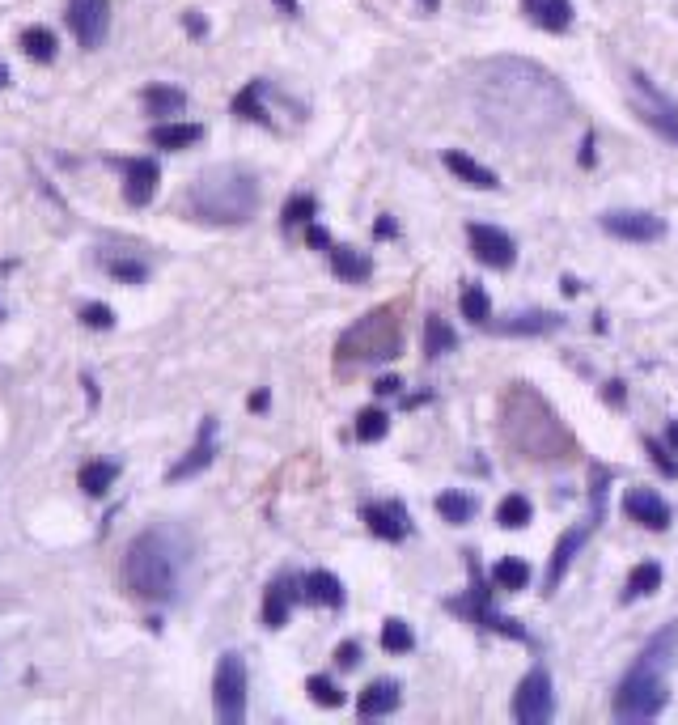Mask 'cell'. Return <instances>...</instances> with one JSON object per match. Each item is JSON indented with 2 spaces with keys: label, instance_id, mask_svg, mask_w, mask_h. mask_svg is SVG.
I'll return each instance as SVG.
<instances>
[{
  "label": "cell",
  "instance_id": "1",
  "mask_svg": "<svg viewBox=\"0 0 678 725\" xmlns=\"http://www.w3.org/2000/svg\"><path fill=\"white\" fill-rule=\"evenodd\" d=\"M475 111L505 140H543L568 119V94L530 60H492L475 77Z\"/></svg>",
  "mask_w": 678,
  "mask_h": 725
},
{
  "label": "cell",
  "instance_id": "2",
  "mask_svg": "<svg viewBox=\"0 0 678 725\" xmlns=\"http://www.w3.org/2000/svg\"><path fill=\"white\" fill-rule=\"evenodd\" d=\"M501 437L530 463H568L577 454V441L556 408L526 382H513L501 399Z\"/></svg>",
  "mask_w": 678,
  "mask_h": 725
},
{
  "label": "cell",
  "instance_id": "3",
  "mask_svg": "<svg viewBox=\"0 0 678 725\" xmlns=\"http://www.w3.org/2000/svg\"><path fill=\"white\" fill-rule=\"evenodd\" d=\"M191 547L183 539V530L174 526H149L128 543L123 556V581L136 598L145 603H170L183 586V569H187Z\"/></svg>",
  "mask_w": 678,
  "mask_h": 725
},
{
  "label": "cell",
  "instance_id": "4",
  "mask_svg": "<svg viewBox=\"0 0 678 725\" xmlns=\"http://www.w3.org/2000/svg\"><path fill=\"white\" fill-rule=\"evenodd\" d=\"M259 179L242 166H212L187 191V208L204 225H246L259 212Z\"/></svg>",
  "mask_w": 678,
  "mask_h": 725
},
{
  "label": "cell",
  "instance_id": "5",
  "mask_svg": "<svg viewBox=\"0 0 678 725\" xmlns=\"http://www.w3.org/2000/svg\"><path fill=\"white\" fill-rule=\"evenodd\" d=\"M403 352V318L399 306H378L369 310L361 323H352L335 344V361L339 365H378V361H395Z\"/></svg>",
  "mask_w": 678,
  "mask_h": 725
},
{
  "label": "cell",
  "instance_id": "6",
  "mask_svg": "<svg viewBox=\"0 0 678 725\" xmlns=\"http://www.w3.org/2000/svg\"><path fill=\"white\" fill-rule=\"evenodd\" d=\"M666 700H670L666 675L645 666V662H636L628 675H623V683L615 687V717L619 721H653L666 709Z\"/></svg>",
  "mask_w": 678,
  "mask_h": 725
},
{
  "label": "cell",
  "instance_id": "7",
  "mask_svg": "<svg viewBox=\"0 0 678 725\" xmlns=\"http://www.w3.org/2000/svg\"><path fill=\"white\" fill-rule=\"evenodd\" d=\"M212 709L221 725L246 721V662L238 653H221L217 675H212Z\"/></svg>",
  "mask_w": 678,
  "mask_h": 725
},
{
  "label": "cell",
  "instance_id": "8",
  "mask_svg": "<svg viewBox=\"0 0 678 725\" xmlns=\"http://www.w3.org/2000/svg\"><path fill=\"white\" fill-rule=\"evenodd\" d=\"M628 98H632V111L645 119L657 136H666L670 145H678V102L674 98H666L645 73L628 77Z\"/></svg>",
  "mask_w": 678,
  "mask_h": 725
},
{
  "label": "cell",
  "instance_id": "9",
  "mask_svg": "<svg viewBox=\"0 0 678 725\" xmlns=\"http://www.w3.org/2000/svg\"><path fill=\"white\" fill-rule=\"evenodd\" d=\"M556 713V692H551V675L543 666H534L530 675L517 683V696H513V717L522 725H543Z\"/></svg>",
  "mask_w": 678,
  "mask_h": 725
},
{
  "label": "cell",
  "instance_id": "10",
  "mask_svg": "<svg viewBox=\"0 0 678 725\" xmlns=\"http://www.w3.org/2000/svg\"><path fill=\"white\" fill-rule=\"evenodd\" d=\"M450 611H458V615H467V620H475L479 628H492V632H505V636H513V641H530L526 636V628L517 624V620H509V615H501V611H492L488 607V590L479 586H471V594H462V598H450V603H445Z\"/></svg>",
  "mask_w": 678,
  "mask_h": 725
},
{
  "label": "cell",
  "instance_id": "11",
  "mask_svg": "<svg viewBox=\"0 0 678 725\" xmlns=\"http://www.w3.org/2000/svg\"><path fill=\"white\" fill-rule=\"evenodd\" d=\"M64 17H68V30L77 34V43L85 51L102 47L106 30H111V5H106V0H68Z\"/></svg>",
  "mask_w": 678,
  "mask_h": 725
},
{
  "label": "cell",
  "instance_id": "12",
  "mask_svg": "<svg viewBox=\"0 0 678 725\" xmlns=\"http://www.w3.org/2000/svg\"><path fill=\"white\" fill-rule=\"evenodd\" d=\"M467 238H471V255L484 263V268H501V272L513 268L517 242L505 234V229H496V225H471Z\"/></svg>",
  "mask_w": 678,
  "mask_h": 725
},
{
  "label": "cell",
  "instance_id": "13",
  "mask_svg": "<svg viewBox=\"0 0 678 725\" xmlns=\"http://www.w3.org/2000/svg\"><path fill=\"white\" fill-rule=\"evenodd\" d=\"M602 229L623 242H657L666 234V221L653 217V212H606Z\"/></svg>",
  "mask_w": 678,
  "mask_h": 725
},
{
  "label": "cell",
  "instance_id": "14",
  "mask_svg": "<svg viewBox=\"0 0 678 725\" xmlns=\"http://www.w3.org/2000/svg\"><path fill=\"white\" fill-rule=\"evenodd\" d=\"M212 458H217V420L212 416H204V424H200V437H195V446L178 458V463L170 467V475L166 480L170 484H183V480H191V475H200Z\"/></svg>",
  "mask_w": 678,
  "mask_h": 725
},
{
  "label": "cell",
  "instance_id": "15",
  "mask_svg": "<svg viewBox=\"0 0 678 725\" xmlns=\"http://www.w3.org/2000/svg\"><path fill=\"white\" fill-rule=\"evenodd\" d=\"M157 183H162V170H157L153 157H132V162H123V200L132 208H145L157 196Z\"/></svg>",
  "mask_w": 678,
  "mask_h": 725
},
{
  "label": "cell",
  "instance_id": "16",
  "mask_svg": "<svg viewBox=\"0 0 678 725\" xmlns=\"http://www.w3.org/2000/svg\"><path fill=\"white\" fill-rule=\"evenodd\" d=\"M361 518L369 522V530L378 539H390V543H399L407 539V530H412V518H407V509L399 501H369L361 509Z\"/></svg>",
  "mask_w": 678,
  "mask_h": 725
},
{
  "label": "cell",
  "instance_id": "17",
  "mask_svg": "<svg viewBox=\"0 0 678 725\" xmlns=\"http://www.w3.org/2000/svg\"><path fill=\"white\" fill-rule=\"evenodd\" d=\"M623 514H628L632 522H640V526H649V530H666L670 526V505L657 497L653 488H632L628 497H623Z\"/></svg>",
  "mask_w": 678,
  "mask_h": 725
},
{
  "label": "cell",
  "instance_id": "18",
  "mask_svg": "<svg viewBox=\"0 0 678 725\" xmlns=\"http://www.w3.org/2000/svg\"><path fill=\"white\" fill-rule=\"evenodd\" d=\"M301 598V581L297 577H276L272 586H267L263 594V624L267 628H284V620H289V607Z\"/></svg>",
  "mask_w": 678,
  "mask_h": 725
},
{
  "label": "cell",
  "instance_id": "19",
  "mask_svg": "<svg viewBox=\"0 0 678 725\" xmlns=\"http://www.w3.org/2000/svg\"><path fill=\"white\" fill-rule=\"evenodd\" d=\"M590 530H594V522L573 526V530H568V535L556 543V552H551V564H547V594L560 586V577L568 573V564H573V556L581 552L585 543H590Z\"/></svg>",
  "mask_w": 678,
  "mask_h": 725
},
{
  "label": "cell",
  "instance_id": "20",
  "mask_svg": "<svg viewBox=\"0 0 678 725\" xmlns=\"http://www.w3.org/2000/svg\"><path fill=\"white\" fill-rule=\"evenodd\" d=\"M522 13L539 30H551V34H564L573 26V0H522Z\"/></svg>",
  "mask_w": 678,
  "mask_h": 725
},
{
  "label": "cell",
  "instance_id": "21",
  "mask_svg": "<svg viewBox=\"0 0 678 725\" xmlns=\"http://www.w3.org/2000/svg\"><path fill=\"white\" fill-rule=\"evenodd\" d=\"M204 140V128L200 123H174V119H166V123H157V128L149 132V145H157V149H191V145H200Z\"/></svg>",
  "mask_w": 678,
  "mask_h": 725
},
{
  "label": "cell",
  "instance_id": "22",
  "mask_svg": "<svg viewBox=\"0 0 678 725\" xmlns=\"http://www.w3.org/2000/svg\"><path fill=\"white\" fill-rule=\"evenodd\" d=\"M301 598H310L318 607H344V586H339V577L318 569V573H306L301 577Z\"/></svg>",
  "mask_w": 678,
  "mask_h": 725
},
{
  "label": "cell",
  "instance_id": "23",
  "mask_svg": "<svg viewBox=\"0 0 678 725\" xmlns=\"http://www.w3.org/2000/svg\"><path fill=\"white\" fill-rule=\"evenodd\" d=\"M445 170L450 174H458L462 183H471V187H479V191H492V187H501V179L488 170V166H479L475 157H467V153H458V149H450L445 153Z\"/></svg>",
  "mask_w": 678,
  "mask_h": 725
},
{
  "label": "cell",
  "instance_id": "24",
  "mask_svg": "<svg viewBox=\"0 0 678 725\" xmlns=\"http://www.w3.org/2000/svg\"><path fill=\"white\" fill-rule=\"evenodd\" d=\"M327 255H331V272H335L339 280H348V285H361V280H369V276H373L369 255L352 251V246H331Z\"/></svg>",
  "mask_w": 678,
  "mask_h": 725
},
{
  "label": "cell",
  "instance_id": "25",
  "mask_svg": "<svg viewBox=\"0 0 678 725\" xmlns=\"http://www.w3.org/2000/svg\"><path fill=\"white\" fill-rule=\"evenodd\" d=\"M140 102H145L149 115H162V119H174V115L187 111V94L178 90V85H149V90L140 94Z\"/></svg>",
  "mask_w": 678,
  "mask_h": 725
},
{
  "label": "cell",
  "instance_id": "26",
  "mask_svg": "<svg viewBox=\"0 0 678 725\" xmlns=\"http://www.w3.org/2000/svg\"><path fill=\"white\" fill-rule=\"evenodd\" d=\"M361 717H382V713H395L399 709V683H390V679H378V683H369L365 692H361Z\"/></svg>",
  "mask_w": 678,
  "mask_h": 725
},
{
  "label": "cell",
  "instance_id": "27",
  "mask_svg": "<svg viewBox=\"0 0 678 725\" xmlns=\"http://www.w3.org/2000/svg\"><path fill=\"white\" fill-rule=\"evenodd\" d=\"M674 658H678V628H662L645 645V653H640L636 662H645V666H653V670H662V675H666V670L674 666Z\"/></svg>",
  "mask_w": 678,
  "mask_h": 725
},
{
  "label": "cell",
  "instance_id": "28",
  "mask_svg": "<svg viewBox=\"0 0 678 725\" xmlns=\"http://www.w3.org/2000/svg\"><path fill=\"white\" fill-rule=\"evenodd\" d=\"M556 327H560V318L547 314V310L513 314V318H505V323H496V331H505V335H543V331H556Z\"/></svg>",
  "mask_w": 678,
  "mask_h": 725
},
{
  "label": "cell",
  "instance_id": "29",
  "mask_svg": "<svg viewBox=\"0 0 678 725\" xmlns=\"http://www.w3.org/2000/svg\"><path fill=\"white\" fill-rule=\"evenodd\" d=\"M454 344H458L454 327L441 314H428L424 318V357H445V352H454Z\"/></svg>",
  "mask_w": 678,
  "mask_h": 725
},
{
  "label": "cell",
  "instance_id": "30",
  "mask_svg": "<svg viewBox=\"0 0 678 725\" xmlns=\"http://www.w3.org/2000/svg\"><path fill=\"white\" fill-rule=\"evenodd\" d=\"M119 480V463H85L81 467V475H77V484H81V492L85 497H102V492H111V484Z\"/></svg>",
  "mask_w": 678,
  "mask_h": 725
},
{
  "label": "cell",
  "instance_id": "31",
  "mask_svg": "<svg viewBox=\"0 0 678 725\" xmlns=\"http://www.w3.org/2000/svg\"><path fill=\"white\" fill-rule=\"evenodd\" d=\"M657 586H662V564H636V569L628 573V586H623V603H632V598H649L657 594Z\"/></svg>",
  "mask_w": 678,
  "mask_h": 725
},
{
  "label": "cell",
  "instance_id": "32",
  "mask_svg": "<svg viewBox=\"0 0 678 725\" xmlns=\"http://www.w3.org/2000/svg\"><path fill=\"white\" fill-rule=\"evenodd\" d=\"M458 306H462V318L475 327H488V318H492V297L479 289V285H462L458 293Z\"/></svg>",
  "mask_w": 678,
  "mask_h": 725
},
{
  "label": "cell",
  "instance_id": "33",
  "mask_svg": "<svg viewBox=\"0 0 678 725\" xmlns=\"http://www.w3.org/2000/svg\"><path fill=\"white\" fill-rule=\"evenodd\" d=\"M22 51L30 60L51 64V60H56V51H60V43H56V34H51L47 26H30V30H22Z\"/></svg>",
  "mask_w": 678,
  "mask_h": 725
},
{
  "label": "cell",
  "instance_id": "34",
  "mask_svg": "<svg viewBox=\"0 0 678 725\" xmlns=\"http://www.w3.org/2000/svg\"><path fill=\"white\" fill-rule=\"evenodd\" d=\"M263 94H267V81H251L246 90L234 98V115L251 119V123H272L267 119V106H263Z\"/></svg>",
  "mask_w": 678,
  "mask_h": 725
},
{
  "label": "cell",
  "instance_id": "35",
  "mask_svg": "<svg viewBox=\"0 0 678 725\" xmlns=\"http://www.w3.org/2000/svg\"><path fill=\"white\" fill-rule=\"evenodd\" d=\"M526 581H530V564L526 560H517V556H509V560H501L492 569V586L496 590H526Z\"/></svg>",
  "mask_w": 678,
  "mask_h": 725
},
{
  "label": "cell",
  "instance_id": "36",
  "mask_svg": "<svg viewBox=\"0 0 678 725\" xmlns=\"http://www.w3.org/2000/svg\"><path fill=\"white\" fill-rule=\"evenodd\" d=\"M437 514L445 522H454V526L471 522L475 518V497H467V492H441V497H437Z\"/></svg>",
  "mask_w": 678,
  "mask_h": 725
},
{
  "label": "cell",
  "instance_id": "37",
  "mask_svg": "<svg viewBox=\"0 0 678 725\" xmlns=\"http://www.w3.org/2000/svg\"><path fill=\"white\" fill-rule=\"evenodd\" d=\"M530 518H534V509H530V501L522 497V492H509V497L496 505V522H501L505 530H522Z\"/></svg>",
  "mask_w": 678,
  "mask_h": 725
},
{
  "label": "cell",
  "instance_id": "38",
  "mask_svg": "<svg viewBox=\"0 0 678 725\" xmlns=\"http://www.w3.org/2000/svg\"><path fill=\"white\" fill-rule=\"evenodd\" d=\"M382 649L386 653H412L416 649V636L403 620H386L382 624Z\"/></svg>",
  "mask_w": 678,
  "mask_h": 725
},
{
  "label": "cell",
  "instance_id": "39",
  "mask_svg": "<svg viewBox=\"0 0 678 725\" xmlns=\"http://www.w3.org/2000/svg\"><path fill=\"white\" fill-rule=\"evenodd\" d=\"M306 692H310V700L318 704V709H339V704H344V692H339V687L327 675H310L306 679Z\"/></svg>",
  "mask_w": 678,
  "mask_h": 725
},
{
  "label": "cell",
  "instance_id": "40",
  "mask_svg": "<svg viewBox=\"0 0 678 725\" xmlns=\"http://www.w3.org/2000/svg\"><path fill=\"white\" fill-rule=\"evenodd\" d=\"M390 429V416L382 408H365L361 416H356V437L361 441H382Z\"/></svg>",
  "mask_w": 678,
  "mask_h": 725
},
{
  "label": "cell",
  "instance_id": "41",
  "mask_svg": "<svg viewBox=\"0 0 678 725\" xmlns=\"http://www.w3.org/2000/svg\"><path fill=\"white\" fill-rule=\"evenodd\" d=\"M314 212H318V200L314 196H293L289 204H284V229H293V225H310L314 221Z\"/></svg>",
  "mask_w": 678,
  "mask_h": 725
},
{
  "label": "cell",
  "instance_id": "42",
  "mask_svg": "<svg viewBox=\"0 0 678 725\" xmlns=\"http://www.w3.org/2000/svg\"><path fill=\"white\" fill-rule=\"evenodd\" d=\"M106 272L115 280H123V285H140V280L149 276V268L140 259H106Z\"/></svg>",
  "mask_w": 678,
  "mask_h": 725
},
{
  "label": "cell",
  "instance_id": "43",
  "mask_svg": "<svg viewBox=\"0 0 678 725\" xmlns=\"http://www.w3.org/2000/svg\"><path fill=\"white\" fill-rule=\"evenodd\" d=\"M81 323L94 327V331H111V327H115V310L102 306V302H89V306L81 310Z\"/></svg>",
  "mask_w": 678,
  "mask_h": 725
},
{
  "label": "cell",
  "instance_id": "44",
  "mask_svg": "<svg viewBox=\"0 0 678 725\" xmlns=\"http://www.w3.org/2000/svg\"><path fill=\"white\" fill-rule=\"evenodd\" d=\"M645 450H649V458H653V467L662 471L666 480H674V475H678V463L670 458V450L662 446V441H653V437H649V441H645Z\"/></svg>",
  "mask_w": 678,
  "mask_h": 725
},
{
  "label": "cell",
  "instance_id": "45",
  "mask_svg": "<svg viewBox=\"0 0 678 725\" xmlns=\"http://www.w3.org/2000/svg\"><path fill=\"white\" fill-rule=\"evenodd\" d=\"M356 658H361V645H356V641H344V645L335 649V662L344 666V670H352V666H356Z\"/></svg>",
  "mask_w": 678,
  "mask_h": 725
},
{
  "label": "cell",
  "instance_id": "46",
  "mask_svg": "<svg viewBox=\"0 0 678 725\" xmlns=\"http://www.w3.org/2000/svg\"><path fill=\"white\" fill-rule=\"evenodd\" d=\"M306 242L318 246V251H331V234H327L323 225H306Z\"/></svg>",
  "mask_w": 678,
  "mask_h": 725
},
{
  "label": "cell",
  "instance_id": "47",
  "mask_svg": "<svg viewBox=\"0 0 678 725\" xmlns=\"http://www.w3.org/2000/svg\"><path fill=\"white\" fill-rule=\"evenodd\" d=\"M183 26H187V34H195V39H204V34H208V22H204V17L195 13V9L183 13Z\"/></svg>",
  "mask_w": 678,
  "mask_h": 725
},
{
  "label": "cell",
  "instance_id": "48",
  "mask_svg": "<svg viewBox=\"0 0 678 725\" xmlns=\"http://www.w3.org/2000/svg\"><path fill=\"white\" fill-rule=\"evenodd\" d=\"M399 386H403V382H399V378H382V382H378V386H373V391H378V395H382V399H386V395H399Z\"/></svg>",
  "mask_w": 678,
  "mask_h": 725
},
{
  "label": "cell",
  "instance_id": "49",
  "mask_svg": "<svg viewBox=\"0 0 678 725\" xmlns=\"http://www.w3.org/2000/svg\"><path fill=\"white\" fill-rule=\"evenodd\" d=\"M276 9H280L284 17H297V9H301V5H297V0H276Z\"/></svg>",
  "mask_w": 678,
  "mask_h": 725
},
{
  "label": "cell",
  "instance_id": "50",
  "mask_svg": "<svg viewBox=\"0 0 678 725\" xmlns=\"http://www.w3.org/2000/svg\"><path fill=\"white\" fill-rule=\"evenodd\" d=\"M666 441H670V450L678 454V420H670V424H666Z\"/></svg>",
  "mask_w": 678,
  "mask_h": 725
},
{
  "label": "cell",
  "instance_id": "51",
  "mask_svg": "<svg viewBox=\"0 0 678 725\" xmlns=\"http://www.w3.org/2000/svg\"><path fill=\"white\" fill-rule=\"evenodd\" d=\"M390 234H399V229H395V221H390V217H382L378 221V238H390Z\"/></svg>",
  "mask_w": 678,
  "mask_h": 725
},
{
  "label": "cell",
  "instance_id": "52",
  "mask_svg": "<svg viewBox=\"0 0 678 725\" xmlns=\"http://www.w3.org/2000/svg\"><path fill=\"white\" fill-rule=\"evenodd\" d=\"M267 408V391H255L251 395V412H263Z\"/></svg>",
  "mask_w": 678,
  "mask_h": 725
},
{
  "label": "cell",
  "instance_id": "53",
  "mask_svg": "<svg viewBox=\"0 0 678 725\" xmlns=\"http://www.w3.org/2000/svg\"><path fill=\"white\" fill-rule=\"evenodd\" d=\"M606 399H611V403H623V386L611 382V386H606Z\"/></svg>",
  "mask_w": 678,
  "mask_h": 725
},
{
  "label": "cell",
  "instance_id": "54",
  "mask_svg": "<svg viewBox=\"0 0 678 725\" xmlns=\"http://www.w3.org/2000/svg\"><path fill=\"white\" fill-rule=\"evenodd\" d=\"M416 5H420L424 13H437V9H441V0H416Z\"/></svg>",
  "mask_w": 678,
  "mask_h": 725
},
{
  "label": "cell",
  "instance_id": "55",
  "mask_svg": "<svg viewBox=\"0 0 678 725\" xmlns=\"http://www.w3.org/2000/svg\"><path fill=\"white\" fill-rule=\"evenodd\" d=\"M5 85H9V68L0 64V90H5Z\"/></svg>",
  "mask_w": 678,
  "mask_h": 725
},
{
  "label": "cell",
  "instance_id": "56",
  "mask_svg": "<svg viewBox=\"0 0 678 725\" xmlns=\"http://www.w3.org/2000/svg\"><path fill=\"white\" fill-rule=\"evenodd\" d=\"M0 323H5V306H0Z\"/></svg>",
  "mask_w": 678,
  "mask_h": 725
}]
</instances>
